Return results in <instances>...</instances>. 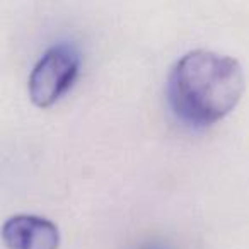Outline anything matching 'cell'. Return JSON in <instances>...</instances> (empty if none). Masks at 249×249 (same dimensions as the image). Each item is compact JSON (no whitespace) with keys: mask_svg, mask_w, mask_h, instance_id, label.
I'll list each match as a JSON object with an SVG mask.
<instances>
[{"mask_svg":"<svg viewBox=\"0 0 249 249\" xmlns=\"http://www.w3.org/2000/svg\"><path fill=\"white\" fill-rule=\"evenodd\" d=\"M246 89L234 56L213 50H191L169 70L167 99L173 111L193 126H210L227 116Z\"/></svg>","mask_w":249,"mask_h":249,"instance_id":"6da1fadb","label":"cell"},{"mask_svg":"<svg viewBox=\"0 0 249 249\" xmlns=\"http://www.w3.org/2000/svg\"><path fill=\"white\" fill-rule=\"evenodd\" d=\"M80 55L70 43H58L46 50L33 67L28 79L31 101L39 107H48L72 87L79 75Z\"/></svg>","mask_w":249,"mask_h":249,"instance_id":"7a4b0ae2","label":"cell"},{"mask_svg":"<svg viewBox=\"0 0 249 249\" xmlns=\"http://www.w3.org/2000/svg\"><path fill=\"white\" fill-rule=\"evenodd\" d=\"M2 239L9 249H58L60 232L41 215L18 213L4 222Z\"/></svg>","mask_w":249,"mask_h":249,"instance_id":"3957f363","label":"cell"}]
</instances>
